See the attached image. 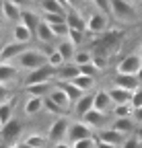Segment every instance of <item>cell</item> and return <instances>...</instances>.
Listing matches in <instances>:
<instances>
[{
	"mask_svg": "<svg viewBox=\"0 0 142 148\" xmlns=\"http://www.w3.org/2000/svg\"><path fill=\"white\" fill-rule=\"evenodd\" d=\"M25 142L31 146V148H45L47 144V136H41V134H31L25 138Z\"/></svg>",
	"mask_w": 142,
	"mask_h": 148,
	"instance_id": "obj_33",
	"label": "cell"
},
{
	"mask_svg": "<svg viewBox=\"0 0 142 148\" xmlns=\"http://www.w3.org/2000/svg\"><path fill=\"white\" fill-rule=\"evenodd\" d=\"M51 82H39V84H27L25 92L29 97H37V99H45L49 92H51Z\"/></svg>",
	"mask_w": 142,
	"mask_h": 148,
	"instance_id": "obj_18",
	"label": "cell"
},
{
	"mask_svg": "<svg viewBox=\"0 0 142 148\" xmlns=\"http://www.w3.org/2000/svg\"><path fill=\"white\" fill-rule=\"evenodd\" d=\"M41 109H43V99H37V97H29L23 107L25 115H37Z\"/></svg>",
	"mask_w": 142,
	"mask_h": 148,
	"instance_id": "obj_27",
	"label": "cell"
},
{
	"mask_svg": "<svg viewBox=\"0 0 142 148\" xmlns=\"http://www.w3.org/2000/svg\"><path fill=\"white\" fill-rule=\"evenodd\" d=\"M121 148H140V140L136 136H128L126 142L121 144Z\"/></svg>",
	"mask_w": 142,
	"mask_h": 148,
	"instance_id": "obj_43",
	"label": "cell"
},
{
	"mask_svg": "<svg viewBox=\"0 0 142 148\" xmlns=\"http://www.w3.org/2000/svg\"><path fill=\"white\" fill-rule=\"evenodd\" d=\"M39 6H41L43 14H54V12H64V14H68V12L58 4V0H39Z\"/></svg>",
	"mask_w": 142,
	"mask_h": 148,
	"instance_id": "obj_30",
	"label": "cell"
},
{
	"mask_svg": "<svg viewBox=\"0 0 142 148\" xmlns=\"http://www.w3.org/2000/svg\"><path fill=\"white\" fill-rule=\"evenodd\" d=\"M93 62V53L86 51V49H78L74 56V64L76 66H84V64H91Z\"/></svg>",
	"mask_w": 142,
	"mask_h": 148,
	"instance_id": "obj_34",
	"label": "cell"
},
{
	"mask_svg": "<svg viewBox=\"0 0 142 148\" xmlns=\"http://www.w3.org/2000/svg\"><path fill=\"white\" fill-rule=\"evenodd\" d=\"M113 84L119 86V88H126L130 92H134V90H138L142 86L140 80H138V76H134V74H119V72L113 76Z\"/></svg>",
	"mask_w": 142,
	"mask_h": 148,
	"instance_id": "obj_11",
	"label": "cell"
},
{
	"mask_svg": "<svg viewBox=\"0 0 142 148\" xmlns=\"http://www.w3.org/2000/svg\"><path fill=\"white\" fill-rule=\"evenodd\" d=\"M93 127L91 125H86L84 121H72L70 123V130H68V136H66V140L70 142V144H76V142H80V140H88V138H93Z\"/></svg>",
	"mask_w": 142,
	"mask_h": 148,
	"instance_id": "obj_3",
	"label": "cell"
},
{
	"mask_svg": "<svg viewBox=\"0 0 142 148\" xmlns=\"http://www.w3.org/2000/svg\"><path fill=\"white\" fill-rule=\"evenodd\" d=\"M109 27V14H103V12H93L88 14L86 18V31L93 33V35H99V33H105Z\"/></svg>",
	"mask_w": 142,
	"mask_h": 148,
	"instance_id": "obj_6",
	"label": "cell"
},
{
	"mask_svg": "<svg viewBox=\"0 0 142 148\" xmlns=\"http://www.w3.org/2000/svg\"><path fill=\"white\" fill-rule=\"evenodd\" d=\"M78 74H80V68L74 62H68L56 70V82H72Z\"/></svg>",
	"mask_w": 142,
	"mask_h": 148,
	"instance_id": "obj_9",
	"label": "cell"
},
{
	"mask_svg": "<svg viewBox=\"0 0 142 148\" xmlns=\"http://www.w3.org/2000/svg\"><path fill=\"white\" fill-rule=\"evenodd\" d=\"M134 117H115L113 119V123H111V127L115 130V132H119V134H123V136H130L132 132H136V125H134Z\"/></svg>",
	"mask_w": 142,
	"mask_h": 148,
	"instance_id": "obj_14",
	"label": "cell"
},
{
	"mask_svg": "<svg viewBox=\"0 0 142 148\" xmlns=\"http://www.w3.org/2000/svg\"><path fill=\"white\" fill-rule=\"evenodd\" d=\"M95 109V95H91V92H86V95L82 99H78L74 103V113L76 115H86V113H91V111Z\"/></svg>",
	"mask_w": 142,
	"mask_h": 148,
	"instance_id": "obj_15",
	"label": "cell"
},
{
	"mask_svg": "<svg viewBox=\"0 0 142 148\" xmlns=\"http://www.w3.org/2000/svg\"><path fill=\"white\" fill-rule=\"evenodd\" d=\"M82 119H84V123H86V125H91L93 130H97V132L105 130V125H107V121H109L107 113H101V111H97V109H93L91 113H86Z\"/></svg>",
	"mask_w": 142,
	"mask_h": 148,
	"instance_id": "obj_12",
	"label": "cell"
},
{
	"mask_svg": "<svg viewBox=\"0 0 142 148\" xmlns=\"http://www.w3.org/2000/svg\"><path fill=\"white\" fill-rule=\"evenodd\" d=\"M68 4H70V8H74V10H78V6L82 4V0H68Z\"/></svg>",
	"mask_w": 142,
	"mask_h": 148,
	"instance_id": "obj_44",
	"label": "cell"
},
{
	"mask_svg": "<svg viewBox=\"0 0 142 148\" xmlns=\"http://www.w3.org/2000/svg\"><path fill=\"white\" fill-rule=\"evenodd\" d=\"M41 21H43V16H39L37 12H33V10H29V8H25V10H23L21 23H23L27 29H31L33 33H37V29H39Z\"/></svg>",
	"mask_w": 142,
	"mask_h": 148,
	"instance_id": "obj_19",
	"label": "cell"
},
{
	"mask_svg": "<svg viewBox=\"0 0 142 148\" xmlns=\"http://www.w3.org/2000/svg\"><path fill=\"white\" fill-rule=\"evenodd\" d=\"M140 68H142V56H138V53L126 56V58L117 64V72L119 74H134V76H138Z\"/></svg>",
	"mask_w": 142,
	"mask_h": 148,
	"instance_id": "obj_8",
	"label": "cell"
},
{
	"mask_svg": "<svg viewBox=\"0 0 142 148\" xmlns=\"http://www.w3.org/2000/svg\"><path fill=\"white\" fill-rule=\"evenodd\" d=\"M70 123H72V121H68L64 115H62V117H56V119H54V123H51V125H49V130H47V140H51L54 144L64 142V138L68 136Z\"/></svg>",
	"mask_w": 142,
	"mask_h": 148,
	"instance_id": "obj_4",
	"label": "cell"
},
{
	"mask_svg": "<svg viewBox=\"0 0 142 148\" xmlns=\"http://www.w3.org/2000/svg\"><path fill=\"white\" fill-rule=\"evenodd\" d=\"M140 53H142V43H140Z\"/></svg>",
	"mask_w": 142,
	"mask_h": 148,
	"instance_id": "obj_54",
	"label": "cell"
},
{
	"mask_svg": "<svg viewBox=\"0 0 142 148\" xmlns=\"http://www.w3.org/2000/svg\"><path fill=\"white\" fill-rule=\"evenodd\" d=\"M21 130H23L21 121H16V119L8 121L6 125H2V140L4 142H16V138L21 136Z\"/></svg>",
	"mask_w": 142,
	"mask_h": 148,
	"instance_id": "obj_16",
	"label": "cell"
},
{
	"mask_svg": "<svg viewBox=\"0 0 142 148\" xmlns=\"http://www.w3.org/2000/svg\"><path fill=\"white\" fill-rule=\"evenodd\" d=\"M80 68V74H84V76H91V78H95L97 76V72H99V68L91 62V64H84V66H78Z\"/></svg>",
	"mask_w": 142,
	"mask_h": 148,
	"instance_id": "obj_40",
	"label": "cell"
},
{
	"mask_svg": "<svg viewBox=\"0 0 142 148\" xmlns=\"http://www.w3.org/2000/svg\"><path fill=\"white\" fill-rule=\"evenodd\" d=\"M99 140H93V138H88V140H80L76 144H72V148H97Z\"/></svg>",
	"mask_w": 142,
	"mask_h": 148,
	"instance_id": "obj_42",
	"label": "cell"
},
{
	"mask_svg": "<svg viewBox=\"0 0 142 148\" xmlns=\"http://www.w3.org/2000/svg\"><path fill=\"white\" fill-rule=\"evenodd\" d=\"M72 84H76L82 92H88L93 86H95V78H91V76H84V74H78V76L72 80Z\"/></svg>",
	"mask_w": 142,
	"mask_h": 148,
	"instance_id": "obj_31",
	"label": "cell"
},
{
	"mask_svg": "<svg viewBox=\"0 0 142 148\" xmlns=\"http://www.w3.org/2000/svg\"><path fill=\"white\" fill-rule=\"evenodd\" d=\"M138 80H140V84H142V68H140V72H138Z\"/></svg>",
	"mask_w": 142,
	"mask_h": 148,
	"instance_id": "obj_52",
	"label": "cell"
},
{
	"mask_svg": "<svg viewBox=\"0 0 142 148\" xmlns=\"http://www.w3.org/2000/svg\"><path fill=\"white\" fill-rule=\"evenodd\" d=\"M27 49H29V47L23 45V43H19V41H10V43H6V45L2 47V51H0V62H2V64H8V62H12V60L16 62Z\"/></svg>",
	"mask_w": 142,
	"mask_h": 148,
	"instance_id": "obj_7",
	"label": "cell"
},
{
	"mask_svg": "<svg viewBox=\"0 0 142 148\" xmlns=\"http://www.w3.org/2000/svg\"><path fill=\"white\" fill-rule=\"evenodd\" d=\"M37 39L41 41V43H49V41H54L56 37H54V31H51V27L45 23V21H41V25H39V29H37Z\"/></svg>",
	"mask_w": 142,
	"mask_h": 148,
	"instance_id": "obj_29",
	"label": "cell"
},
{
	"mask_svg": "<svg viewBox=\"0 0 142 148\" xmlns=\"http://www.w3.org/2000/svg\"><path fill=\"white\" fill-rule=\"evenodd\" d=\"M49 80H56V68L54 66H41L37 70H31L27 72V76H25V86L27 84H39V82H49Z\"/></svg>",
	"mask_w": 142,
	"mask_h": 148,
	"instance_id": "obj_2",
	"label": "cell"
},
{
	"mask_svg": "<svg viewBox=\"0 0 142 148\" xmlns=\"http://www.w3.org/2000/svg\"><path fill=\"white\" fill-rule=\"evenodd\" d=\"M43 109L47 111L49 115H56V117H62V113H66V109H62L58 103H54L49 97H45V99H43Z\"/></svg>",
	"mask_w": 142,
	"mask_h": 148,
	"instance_id": "obj_32",
	"label": "cell"
},
{
	"mask_svg": "<svg viewBox=\"0 0 142 148\" xmlns=\"http://www.w3.org/2000/svg\"><path fill=\"white\" fill-rule=\"evenodd\" d=\"M130 105H132L134 109H140V107H142V86H140L138 90L132 92V101H130Z\"/></svg>",
	"mask_w": 142,
	"mask_h": 148,
	"instance_id": "obj_41",
	"label": "cell"
},
{
	"mask_svg": "<svg viewBox=\"0 0 142 148\" xmlns=\"http://www.w3.org/2000/svg\"><path fill=\"white\" fill-rule=\"evenodd\" d=\"M33 31L31 29H27L23 23H16L14 27H12V41H19V43H23V45H27L31 39H33Z\"/></svg>",
	"mask_w": 142,
	"mask_h": 148,
	"instance_id": "obj_20",
	"label": "cell"
},
{
	"mask_svg": "<svg viewBox=\"0 0 142 148\" xmlns=\"http://www.w3.org/2000/svg\"><path fill=\"white\" fill-rule=\"evenodd\" d=\"M132 2H142V0H132Z\"/></svg>",
	"mask_w": 142,
	"mask_h": 148,
	"instance_id": "obj_53",
	"label": "cell"
},
{
	"mask_svg": "<svg viewBox=\"0 0 142 148\" xmlns=\"http://www.w3.org/2000/svg\"><path fill=\"white\" fill-rule=\"evenodd\" d=\"M56 86H60L66 95H68V99L72 101V103H76L78 99H82V97L86 95V92H82V90H80L76 84H72V82H56Z\"/></svg>",
	"mask_w": 142,
	"mask_h": 148,
	"instance_id": "obj_22",
	"label": "cell"
},
{
	"mask_svg": "<svg viewBox=\"0 0 142 148\" xmlns=\"http://www.w3.org/2000/svg\"><path fill=\"white\" fill-rule=\"evenodd\" d=\"M111 16H115L117 21H134L136 8L126 0H111Z\"/></svg>",
	"mask_w": 142,
	"mask_h": 148,
	"instance_id": "obj_5",
	"label": "cell"
},
{
	"mask_svg": "<svg viewBox=\"0 0 142 148\" xmlns=\"http://www.w3.org/2000/svg\"><path fill=\"white\" fill-rule=\"evenodd\" d=\"M134 107L128 103V105H115L113 107V115L115 117H134Z\"/></svg>",
	"mask_w": 142,
	"mask_h": 148,
	"instance_id": "obj_35",
	"label": "cell"
},
{
	"mask_svg": "<svg viewBox=\"0 0 142 148\" xmlns=\"http://www.w3.org/2000/svg\"><path fill=\"white\" fill-rule=\"evenodd\" d=\"M109 90V95H111V99H113V103L115 105H128L130 101H132V92L130 90H126V88H119V86H111V88H107Z\"/></svg>",
	"mask_w": 142,
	"mask_h": 148,
	"instance_id": "obj_21",
	"label": "cell"
},
{
	"mask_svg": "<svg viewBox=\"0 0 142 148\" xmlns=\"http://www.w3.org/2000/svg\"><path fill=\"white\" fill-rule=\"evenodd\" d=\"M97 148H117V146H111V144H107V142H99Z\"/></svg>",
	"mask_w": 142,
	"mask_h": 148,
	"instance_id": "obj_51",
	"label": "cell"
},
{
	"mask_svg": "<svg viewBox=\"0 0 142 148\" xmlns=\"http://www.w3.org/2000/svg\"><path fill=\"white\" fill-rule=\"evenodd\" d=\"M68 41L72 43L74 47L82 45V43H84V31H76V29H70V33H68Z\"/></svg>",
	"mask_w": 142,
	"mask_h": 148,
	"instance_id": "obj_36",
	"label": "cell"
},
{
	"mask_svg": "<svg viewBox=\"0 0 142 148\" xmlns=\"http://www.w3.org/2000/svg\"><path fill=\"white\" fill-rule=\"evenodd\" d=\"M47 64H49V66H54V68L58 70V68H60V66H64L66 62H64L62 56L58 53V49H54V51H51V53L47 56Z\"/></svg>",
	"mask_w": 142,
	"mask_h": 148,
	"instance_id": "obj_37",
	"label": "cell"
},
{
	"mask_svg": "<svg viewBox=\"0 0 142 148\" xmlns=\"http://www.w3.org/2000/svg\"><path fill=\"white\" fill-rule=\"evenodd\" d=\"M68 27L70 29H76V31H86V21H84V18H82V14L78 12V10H70L68 14Z\"/></svg>",
	"mask_w": 142,
	"mask_h": 148,
	"instance_id": "obj_26",
	"label": "cell"
},
{
	"mask_svg": "<svg viewBox=\"0 0 142 148\" xmlns=\"http://www.w3.org/2000/svg\"><path fill=\"white\" fill-rule=\"evenodd\" d=\"M16 64H19V68L31 72V70H37L41 66L47 64V51H41L37 47H29L19 60H16Z\"/></svg>",
	"mask_w": 142,
	"mask_h": 148,
	"instance_id": "obj_1",
	"label": "cell"
},
{
	"mask_svg": "<svg viewBox=\"0 0 142 148\" xmlns=\"http://www.w3.org/2000/svg\"><path fill=\"white\" fill-rule=\"evenodd\" d=\"M134 119L142 123V107H140V109H134Z\"/></svg>",
	"mask_w": 142,
	"mask_h": 148,
	"instance_id": "obj_46",
	"label": "cell"
},
{
	"mask_svg": "<svg viewBox=\"0 0 142 148\" xmlns=\"http://www.w3.org/2000/svg\"><path fill=\"white\" fill-rule=\"evenodd\" d=\"M12 148H31V146H29V144H27V142L23 140V142H16V144H14Z\"/></svg>",
	"mask_w": 142,
	"mask_h": 148,
	"instance_id": "obj_50",
	"label": "cell"
},
{
	"mask_svg": "<svg viewBox=\"0 0 142 148\" xmlns=\"http://www.w3.org/2000/svg\"><path fill=\"white\" fill-rule=\"evenodd\" d=\"M97 140H99V142H107V144H111V146L121 148V144L126 142V136L119 134V132H115L113 127H105V130H101V132H97Z\"/></svg>",
	"mask_w": 142,
	"mask_h": 148,
	"instance_id": "obj_10",
	"label": "cell"
},
{
	"mask_svg": "<svg viewBox=\"0 0 142 148\" xmlns=\"http://www.w3.org/2000/svg\"><path fill=\"white\" fill-rule=\"evenodd\" d=\"M16 76H19V66H10V64L0 66V82H2V86H8V82Z\"/></svg>",
	"mask_w": 142,
	"mask_h": 148,
	"instance_id": "obj_24",
	"label": "cell"
},
{
	"mask_svg": "<svg viewBox=\"0 0 142 148\" xmlns=\"http://www.w3.org/2000/svg\"><path fill=\"white\" fill-rule=\"evenodd\" d=\"M115 103L109 95V90H99L95 92V109L101 111V113H109V111H113Z\"/></svg>",
	"mask_w": 142,
	"mask_h": 148,
	"instance_id": "obj_13",
	"label": "cell"
},
{
	"mask_svg": "<svg viewBox=\"0 0 142 148\" xmlns=\"http://www.w3.org/2000/svg\"><path fill=\"white\" fill-rule=\"evenodd\" d=\"M12 2H14L16 6H21V8H23V6H27V4L31 2V0H12ZM23 10H25V8H23Z\"/></svg>",
	"mask_w": 142,
	"mask_h": 148,
	"instance_id": "obj_47",
	"label": "cell"
},
{
	"mask_svg": "<svg viewBox=\"0 0 142 148\" xmlns=\"http://www.w3.org/2000/svg\"><path fill=\"white\" fill-rule=\"evenodd\" d=\"M2 12H4V16H6V21H12V23L19 21V23H21L23 8H21V6H16L12 0H2Z\"/></svg>",
	"mask_w": 142,
	"mask_h": 148,
	"instance_id": "obj_17",
	"label": "cell"
},
{
	"mask_svg": "<svg viewBox=\"0 0 142 148\" xmlns=\"http://www.w3.org/2000/svg\"><path fill=\"white\" fill-rule=\"evenodd\" d=\"M54 148H72V144L70 142H58V144H54Z\"/></svg>",
	"mask_w": 142,
	"mask_h": 148,
	"instance_id": "obj_49",
	"label": "cell"
},
{
	"mask_svg": "<svg viewBox=\"0 0 142 148\" xmlns=\"http://www.w3.org/2000/svg\"><path fill=\"white\" fill-rule=\"evenodd\" d=\"M12 107H14V101H10V99L0 103V123L2 125L12 121Z\"/></svg>",
	"mask_w": 142,
	"mask_h": 148,
	"instance_id": "obj_28",
	"label": "cell"
},
{
	"mask_svg": "<svg viewBox=\"0 0 142 148\" xmlns=\"http://www.w3.org/2000/svg\"><path fill=\"white\" fill-rule=\"evenodd\" d=\"M134 136H136V138L140 140V144H142V123H140V125L136 127V132H134Z\"/></svg>",
	"mask_w": 142,
	"mask_h": 148,
	"instance_id": "obj_48",
	"label": "cell"
},
{
	"mask_svg": "<svg viewBox=\"0 0 142 148\" xmlns=\"http://www.w3.org/2000/svg\"><path fill=\"white\" fill-rule=\"evenodd\" d=\"M93 6L103 14H111V0H93Z\"/></svg>",
	"mask_w": 142,
	"mask_h": 148,
	"instance_id": "obj_39",
	"label": "cell"
},
{
	"mask_svg": "<svg viewBox=\"0 0 142 148\" xmlns=\"http://www.w3.org/2000/svg\"><path fill=\"white\" fill-rule=\"evenodd\" d=\"M126 2H130V0H126Z\"/></svg>",
	"mask_w": 142,
	"mask_h": 148,
	"instance_id": "obj_55",
	"label": "cell"
},
{
	"mask_svg": "<svg viewBox=\"0 0 142 148\" xmlns=\"http://www.w3.org/2000/svg\"><path fill=\"white\" fill-rule=\"evenodd\" d=\"M51 31H54V37H58V39H62V37H68L70 33V27L68 23H62V25H49Z\"/></svg>",
	"mask_w": 142,
	"mask_h": 148,
	"instance_id": "obj_38",
	"label": "cell"
},
{
	"mask_svg": "<svg viewBox=\"0 0 142 148\" xmlns=\"http://www.w3.org/2000/svg\"><path fill=\"white\" fill-rule=\"evenodd\" d=\"M58 4L66 10V12H70V10H72V8H70V4H68V0H58Z\"/></svg>",
	"mask_w": 142,
	"mask_h": 148,
	"instance_id": "obj_45",
	"label": "cell"
},
{
	"mask_svg": "<svg viewBox=\"0 0 142 148\" xmlns=\"http://www.w3.org/2000/svg\"><path fill=\"white\" fill-rule=\"evenodd\" d=\"M47 97H49L51 101H54V103H58L62 109H66V111L70 109V105H72V101L68 99V95H66V92H64L60 86H54V88H51V92H49Z\"/></svg>",
	"mask_w": 142,
	"mask_h": 148,
	"instance_id": "obj_23",
	"label": "cell"
},
{
	"mask_svg": "<svg viewBox=\"0 0 142 148\" xmlns=\"http://www.w3.org/2000/svg\"><path fill=\"white\" fill-rule=\"evenodd\" d=\"M56 49H58V53L64 58L66 64H68V62H74V56H76V51H78L70 41H60V43L56 45Z\"/></svg>",
	"mask_w": 142,
	"mask_h": 148,
	"instance_id": "obj_25",
	"label": "cell"
}]
</instances>
